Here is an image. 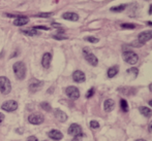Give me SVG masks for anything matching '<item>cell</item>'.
Wrapping results in <instances>:
<instances>
[{
    "instance_id": "obj_35",
    "label": "cell",
    "mask_w": 152,
    "mask_h": 141,
    "mask_svg": "<svg viewBox=\"0 0 152 141\" xmlns=\"http://www.w3.org/2000/svg\"><path fill=\"white\" fill-rule=\"evenodd\" d=\"M3 121H4V114H3V113L0 112V124H1Z\"/></svg>"
},
{
    "instance_id": "obj_40",
    "label": "cell",
    "mask_w": 152,
    "mask_h": 141,
    "mask_svg": "<svg viewBox=\"0 0 152 141\" xmlns=\"http://www.w3.org/2000/svg\"><path fill=\"white\" fill-rule=\"evenodd\" d=\"M147 24H148L149 26H152V22H148V23H147Z\"/></svg>"
},
{
    "instance_id": "obj_20",
    "label": "cell",
    "mask_w": 152,
    "mask_h": 141,
    "mask_svg": "<svg viewBox=\"0 0 152 141\" xmlns=\"http://www.w3.org/2000/svg\"><path fill=\"white\" fill-rule=\"evenodd\" d=\"M117 73H118V66H113V67L109 68V70H108V77H110V78L114 77V76L117 75Z\"/></svg>"
},
{
    "instance_id": "obj_4",
    "label": "cell",
    "mask_w": 152,
    "mask_h": 141,
    "mask_svg": "<svg viewBox=\"0 0 152 141\" xmlns=\"http://www.w3.org/2000/svg\"><path fill=\"white\" fill-rule=\"evenodd\" d=\"M151 39H152V30H147V31H144L139 34L138 40H137V41L142 46L143 44H145L146 42H148L149 40H151Z\"/></svg>"
},
{
    "instance_id": "obj_16",
    "label": "cell",
    "mask_w": 152,
    "mask_h": 141,
    "mask_svg": "<svg viewBox=\"0 0 152 141\" xmlns=\"http://www.w3.org/2000/svg\"><path fill=\"white\" fill-rule=\"evenodd\" d=\"M62 18H63L64 20L72 21V22H76V21L79 20V16L76 12H64V14H62Z\"/></svg>"
},
{
    "instance_id": "obj_34",
    "label": "cell",
    "mask_w": 152,
    "mask_h": 141,
    "mask_svg": "<svg viewBox=\"0 0 152 141\" xmlns=\"http://www.w3.org/2000/svg\"><path fill=\"white\" fill-rule=\"evenodd\" d=\"M26 141H38V140H37V138H36L35 136H30V137L27 138Z\"/></svg>"
},
{
    "instance_id": "obj_10",
    "label": "cell",
    "mask_w": 152,
    "mask_h": 141,
    "mask_svg": "<svg viewBox=\"0 0 152 141\" xmlns=\"http://www.w3.org/2000/svg\"><path fill=\"white\" fill-rule=\"evenodd\" d=\"M72 80H74V82H78V84H81V82H85L86 76H85L83 71H81V70H76V71L72 73Z\"/></svg>"
},
{
    "instance_id": "obj_18",
    "label": "cell",
    "mask_w": 152,
    "mask_h": 141,
    "mask_svg": "<svg viewBox=\"0 0 152 141\" xmlns=\"http://www.w3.org/2000/svg\"><path fill=\"white\" fill-rule=\"evenodd\" d=\"M139 111L141 112V114L142 115H144L145 117L152 116V109L146 107V106H141V107H139Z\"/></svg>"
},
{
    "instance_id": "obj_41",
    "label": "cell",
    "mask_w": 152,
    "mask_h": 141,
    "mask_svg": "<svg viewBox=\"0 0 152 141\" xmlns=\"http://www.w3.org/2000/svg\"><path fill=\"white\" fill-rule=\"evenodd\" d=\"M136 141H146V140H144V139H138V140H136Z\"/></svg>"
},
{
    "instance_id": "obj_1",
    "label": "cell",
    "mask_w": 152,
    "mask_h": 141,
    "mask_svg": "<svg viewBox=\"0 0 152 141\" xmlns=\"http://www.w3.org/2000/svg\"><path fill=\"white\" fill-rule=\"evenodd\" d=\"M12 69H14V73L16 75V77L19 80H22L26 76V66L23 62L19 61L12 65Z\"/></svg>"
},
{
    "instance_id": "obj_3",
    "label": "cell",
    "mask_w": 152,
    "mask_h": 141,
    "mask_svg": "<svg viewBox=\"0 0 152 141\" xmlns=\"http://www.w3.org/2000/svg\"><path fill=\"white\" fill-rule=\"evenodd\" d=\"M123 59L126 63L130 64V65H134L139 61L138 55L134 52H132V51H125V52H123Z\"/></svg>"
},
{
    "instance_id": "obj_14",
    "label": "cell",
    "mask_w": 152,
    "mask_h": 141,
    "mask_svg": "<svg viewBox=\"0 0 152 141\" xmlns=\"http://www.w3.org/2000/svg\"><path fill=\"white\" fill-rule=\"evenodd\" d=\"M48 136L53 140H61L63 138V134L61 133L60 131L58 130H51L50 132L48 133Z\"/></svg>"
},
{
    "instance_id": "obj_7",
    "label": "cell",
    "mask_w": 152,
    "mask_h": 141,
    "mask_svg": "<svg viewBox=\"0 0 152 141\" xmlns=\"http://www.w3.org/2000/svg\"><path fill=\"white\" fill-rule=\"evenodd\" d=\"M83 52H84L85 59H86V61L88 62L90 65L97 66L98 60H97V58L95 57V55H93L92 53H90V52H89V50H87V48H84V50H83Z\"/></svg>"
},
{
    "instance_id": "obj_11",
    "label": "cell",
    "mask_w": 152,
    "mask_h": 141,
    "mask_svg": "<svg viewBox=\"0 0 152 141\" xmlns=\"http://www.w3.org/2000/svg\"><path fill=\"white\" fill-rule=\"evenodd\" d=\"M67 132L69 135L77 136L82 133V128H81V126L78 125V124H72V125L69 126V128H68Z\"/></svg>"
},
{
    "instance_id": "obj_26",
    "label": "cell",
    "mask_w": 152,
    "mask_h": 141,
    "mask_svg": "<svg viewBox=\"0 0 152 141\" xmlns=\"http://www.w3.org/2000/svg\"><path fill=\"white\" fill-rule=\"evenodd\" d=\"M52 12H40V14H37L35 17H39V18H49V17L52 16Z\"/></svg>"
},
{
    "instance_id": "obj_37",
    "label": "cell",
    "mask_w": 152,
    "mask_h": 141,
    "mask_svg": "<svg viewBox=\"0 0 152 141\" xmlns=\"http://www.w3.org/2000/svg\"><path fill=\"white\" fill-rule=\"evenodd\" d=\"M149 14H152V4L150 5V8H149Z\"/></svg>"
},
{
    "instance_id": "obj_15",
    "label": "cell",
    "mask_w": 152,
    "mask_h": 141,
    "mask_svg": "<svg viewBox=\"0 0 152 141\" xmlns=\"http://www.w3.org/2000/svg\"><path fill=\"white\" fill-rule=\"evenodd\" d=\"M54 115H55V117H56V119H58L59 121H61V123H64V121H67V114H66L65 112L62 111V110H60V109H56V110H55Z\"/></svg>"
},
{
    "instance_id": "obj_24",
    "label": "cell",
    "mask_w": 152,
    "mask_h": 141,
    "mask_svg": "<svg viewBox=\"0 0 152 141\" xmlns=\"http://www.w3.org/2000/svg\"><path fill=\"white\" fill-rule=\"evenodd\" d=\"M39 106L44 110H46V111H50V110L52 109V107H51V105L48 103V102H42V103L39 104Z\"/></svg>"
},
{
    "instance_id": "obj_22",
    "label": "cell",
    "mask_w": 152,
    "mask_h": 141,
    "mask_svg": "<svg viewBox=\"0 0 152 141\" xmlns=\"http://www.w3.org/2000/svg\"><path fill=\"white\" fill-rule=\"evenodd\" d=\"M22 33L25 35H29V36H34V35H38V32L36 30H34L33 28L28 29V30H22Z\"/></svg>"
},
{
    "instance_id": "obj_2",
    "label": "cell",
    "mask_w": 152,
    "mask_h": 141,
    "mask_svg": "<svg viewBox=\"0 0 152 141\" xmlns=\"http://www.w3.org/2000/svg\"><path fill=\"white\" fill-rule=\"evenodd\" d=\"M12 91V85L7 77L5 76H0V92L3 95H7Z\"/></svg>"
},
{
    "instance_id": "obj_13",
    "label": "cell",
    "mask_w": 152,
    "mask_h": 141,
    "mask_svg": "<svg viewBox=\"0 0 152 141\" xmlns=\"http://www.w3.org/2000/svg\"><path fill=\"white\" fill-rule=\"evenodd\" d=\"M28 22H29V19L27 18V17H25V16H18L16 18V20L14 21V25H15V26L20 27V26H24V25L28 24Z\"/></svg>"
},
{
    "instance_id": "obj_39",
    "label": "cell",
    "mask_w": 152,
    "mask_h": 141,
    "mask_svg": "<svg viewBox=\"0 0 152 141\" xmlns=\"http://www.w3.org/2000/svg\"><path fill=\"white\" fill-rule=\"evenodd\" d=\"M149 105H150L151 107H152V100H150V101H149Z\"/></svg>"
},
{
    "instance_id": "obj_25",
    "label": "cell",
    "mask_w": 152,
    "mask_h": 141,
    "mask_svg": "<svg viewBox=\"0 0 152 141\" xmlns=\"http://www.w3.org/2000/svg\"><path fill=\"white\" fill-rule=\"evenodd\" d=\"M121 28L122 29H134L136 28V25L134 24H126V23H124V24H121Z\"/></svg>"
},
{
    "instance_id": "obj_32",
    "label": "cell",
    "mask_w": 152,
    "mask_h": 141,
    "mask_svg": "<svg viewBox=\"0 0 152 141\" xmlns=\"http://www.w3.org/2000/svg\"><path fill=\"white\" fill-rule=\"evenodd\" d=\"M83 136H84V134H83V133L79 134V135L75 136V138H74V139H72V141H82V138H83Z\"/></svg>"
},
{
    "instance_id": "obj_33",
    "label": "cell",
    "mask_w": 152,
    "mask_h": 141,
    "mask_svg": "<svg viewBox=\"0 0 152 141\" xmlns=\"http://www.w3.org/2000/svg\"><path fill=\"white\" fill-rule=\"evenodd\" d=\"M33 29H34V30H36V29H42V30H50V28H48V27H46V26H34V27H33Z\"/></svg>"
},
{
    "instance_id": "obj_12",
    "label": "cell",
    "mask_w": 152,
    "mask_h": 141,
    "mask_svg": "<svg viewBox=\"0 0 152 141\" xmlns=\"http://www.w3.org/2000/svg\"><path fill=\"white\" fill-rule=\"evenodd\" d=\"M51 61H52V55L50 53H45L42 55V65L44 68L48 69L51 65Z\"/></svg>"
},
{
    "instance_id": "obj_29",
    "label": "cell",
    "mask_w": 152,
    "mask_h": 141,
    "mask_svg": "<svg viewBox=\"0 0 152 141\" xmlns=\"http://www.w3.org/2000/svg\"><path fill=\"white\" fill-rule=\"evenodd\" d=\"M127 73L129 74H134V76H137L139 73V70L137 69V68H130V69L127 70Z\"/></svg>"
},
{
    "instance_id": "obj_23",
    "label": "cell",
    "mask_w": 152,
    "mask_h": 141,
    "mask_svg": "<svg viewBox=\"0 0 152 141\" xmlns=\"http://www.w3.org/2000/svg\"><path fill=\"white\" fill-rule=\"evenodd\" d=\"M120 107H121L122 111H124V112L128 111V104H127V101H126L125 99L120 100Z\"/></svg>"
},
{
    "instance_id": "obj_30",
    "label": "cell",
    "mask_w": 152,
    "mask_h": 141,
    "mask_svg": "<svg viewBox=\"0 0 152 141\" xmlns=\"http://www.w3.org/2000/svg\"><path fill=\"white\" fill-rule=\"evenodd\" d=\"M53 38H55V39H57V40L67 39V37H66V36H62L61 34H56V35H53Z\"/></svg>"
},
{
    "instance_id": "obj_19",
    "label": "cell",
    "mask_w": 152,
    "mask_h": 141,
    "mask_svg": "<svg viewBox=\"0 0 152 141\" xmlns=\"http://www.w3.org/2000/svg\"><path fill=\"white\" fill-rule=\"evenodd\" d=\"M119 91L122 92V94H124V95H134V93H136V90L134 89V87H120L119 89Z\"/></svg>"
},
{
    "instance_id": "obj_31",
    "label": "cell",
    "mask_w": 152,
    "mask_h": 141,
    "mask_svg": "<svg viewBox=\"0 0 152 141\" xmlns=\"http://www.w3.org/2000/svg\"><path fill=\"white\" fill-rule=\"evenodd\" d=\"M93 95H94V87H91V89L89 90L88 92H87V94H86V98H91Z\"/></svg>"
},
{
    "instance_id": "obj_9",
    "label": "cell",
    "mask_w": 152,
    "mask_h": 141,
    "mask_svg": "<svg viewBox=\"0 0 152 141\" xmlns=\"http://www.w3.org/2000/svg\"><path fill=\"white\" fill-rule=\"evenodd\" d=\"M28 121L32 125H40L44 123V116L38 113H33L28 116Z\"/></svg>"
},
{
    "instance_id": "obj_36",
    "label": "cell",
    "mask_w": 152,
    "mask_h": 141,
    "mask_svg": "<svg viewBox=\"0 0 152 141\" xmlns=\"http://www.w3.org/2000/svg\"><path fill=\"white\" fill-rule=\"evenodd\" d=\"M52 26L56 27V28H59V27H61V25H60V24H56V23H53Z\"/></svg>"
},
{
    "instance_id": "obj_21",
    "label": "cell",
    "mask_w": 152,
    "mask_h": 141,
    "mask_svg": "<svg viewBox=\"0 0 152 141\" xmlns=\"http://www.w3.org/2000/svg\"><path fill=\"white\" fill-rule=\"evenodd\" d=\"M125 8H126V4H121V5L111 7L110 10H111V12H123Z\"/></svg>"
},
{
    "instance_id": "obj_6",
    "label": "cell",
    "mask_w": 152,
    "mask_h": 141,
    "mask_svg": "<svg viewBox=\"0 0 152 141\" xmlns=\"http://www.w3.org/2000/svg\"><path fill=\"white\" fill-rule=\"evenodd\" d=\"M1 108L3 110H5V111L12 112L18 109V102L15 101V100H8V101H5L2 104Z\"/></svg>"
},
{
    "instance_id": "obj_38",
    "label": "cell",
    "mask_w": 152,
    "mask_h": 141,
    "mask_svg": "<svg viewBox=\"0 0 152 141\" xmlns=\"http://www.w3.org/2000/svg\"><path fill=\"white\" fill-rule=\"evenodd\" d=\"M149 129H150V131H152V121L150 123V125H149Z\"/></svg>"
},
{
    "instance_id": "obj_27",
    "label": "cell",
    "mask_w": 152,
    "mask_h": 141,
    "mask_svg": "<svg viewBox=\"0 0 152 141\" xmlns=\"http://www.w3.org/2000/svg\"><path fill=\"white\" fill-rule=\"evenodd\" d=\"M85 40H87V41L91 42V43H96V42H98V38L93 37V36H88V37L85 38Z\"/></svg>"
},
{
    "instance_id": "obj_5",
    "label": "cell",
    "mask_w": 152,
    "mask_h": 141,
    "mask_svg": "<svg viewBox=\"0 0 152 141\" xmlns=\"http://www.w3.org/2000/svg\"><path fill=\"white\" fill-rule=\"evenodd\" d=\"M65 93L67 95V97L70 98L72 100H77L80 97V91H79L78 87H74V85H70V87H66Z\"/></svg>"
},
{
    "instance_id": "obj_17",
    "label": "cell",
    "mask_w": 152,
    "mask_h": 141,
    "mask_svg": "<svg viewBox=\"0 0 152 141\" xmlns=\"http://www.w3.org/2000/svg\"><path fill=\"white\" fill-rule=\"evenodd\" d=\"M114 106H115V102L114 100L112 99H107L104 103V111L107 112H111L113 109H114Z\"/></svg>"
},
{
    "instance_id": "obj_8",
    "label": "cell",
    "mask_w": 152,
    "mask_h": 141,
    "mask_svg": "<svg viewBox=\"0 0 152 141\" xmlns=\"http://www.w3.org/2000/svg\"><path fill=\"white\" fill-rule=\"evenodd\" d=\"M42 85H44V82L33 78V80H31L30 82H29V91H30L31 93H35V92L39 91V90L42 89Z\"/></svg>"
},
{
    "instance_id": "obj_28",
    "label": "cell",
    "mask_w": 152,
    "mask_h": 141,
    "mask_svg": "<svg viewBox=\"0 0 152 141\" xmlns=\"http://www.w3.org/2000/svg\"><path fill=\"white\" fill-rule=\"evenodd\" d=\"M90 127H91V129H98V128H99V123L96 121H91Z\"/></svg>"
}]
</instances>
